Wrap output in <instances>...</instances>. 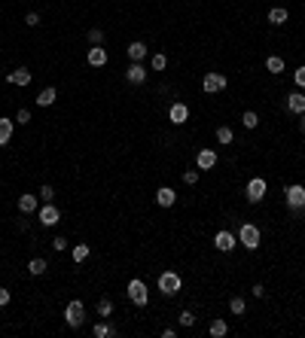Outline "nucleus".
Here are the masks:
<instances>
[{"instance_id": "nucleus-9", "label": "nucleus", "mask_w": 305, "mask_h": 338, "mask_svg": "<svg viewBox=\"0 0 305 338\" xmlns=\"http://www.w3.org/2000/svg\"><path fill=\"white\" fill-rule=\"evenodd\" d=\"M37 220H40V225H55V222H61V213H58V207H55V201H52V204H43V207L37 210Z\"/></svg>"}, {"instance_id": "nucleus-40", "label": "nucleus", "mask_w": 305, "mask_h": 338, "mask_svg": "<svg viewBox=\"0 0 305 338\" xmlns=\"http://www.w3.org/2000/svg\"><path fill=\"white\" fill-rule=\"evenodd\" d=\"M25 25L37 28V25H40V13H28V16H25Z\"/></svg>"}, {"instance_id": "nucleus-25", "label": "nucleus", "mask_w": 305, "mask_h": 338, "mask_svg": "<svg viewBox=\"0 0 305 338\" xmlns=\"http://www.w3.org/2000/svg\"><path fill=\"white\" fill-rule=\"evenodd\" d=\"M287 21V9L284 6H272L269 9V25H284Z\"/></svg>"}, {"instance_id": "nucleus-11", "label": "nucleus", "mask_w": 305, "mask_h": 338, "mask_svg": "<svg viewBox=\"0 0 305 338\" xmlns=\"http://www.w3.org/2000/svg\"><path fill=\"white\" fill-rule=\"evenodd\" d=\"M284 107H287L290 113H296V116H302V113H305V95H302V92H290L287 101H284Z\"/></svg>"}, {"instance_id": "nucleus-15", "label": "nucleus", "mask_w": 305, "mask_h": 338, "mask_svg": "<svg viewBox=\"0 0 305 338\" xmlns=\"http://www.w3.org/2000/svg\"><path fill=\"white\" fill-rule=\"evenodd\" d=\"M174 201H177V192L171 186H162L159 192H156V204L159 207H174Z\"/></svg>"}, {"instance_id": "nucleus-32", "label": "nucleus", "mask_w": 305, "mask_h": 338, "mask_svg": "<svg viewBox=\"0 0 305 338\" xmlns=\"http://www.w3.org/2000/svg\"><path fill=\"white\" fill-rule=\"evenodd\" d=\"M89 43H92V46H104V31L92 28V31H89Z\"/></svg>"}, {"instance_id": "nucleus-30", "label": "nucleus", "mask_w": 305, "mask_h": 338, "mask_svg": "<svg viewBox=\"0 0 305 338\" xmlns=\"http://www.w3.org/2000/svg\"><path fill=\"white\" fill-rule=\"evenodd\" d=\"M241 125L253 131V128L259 125V116H256V113H253V110H247V113H244V116H241Z\"/></svg>"}, {"instance_id": "nucleus-36", "label": "nucleus", "mask_w": 305, "mask_h": 338, "mask_svg": "<svg viewBox=\"0 0 305 338\" xmlns=\"http://www.w3.org/2000/svg\"><path fill=\"white\" fill-rule=\"evenodd\" d=\"M52 250H55V253L67 250V238H61V235H55V238H52Z\"/></svg>"}, {"instance_id": "nucleus-39", "label": "nucleus", "mask_w": 305, "mask_h": 338, "mask_svg": "<svg viewBox=\"0 0 305 338\" xmlns=\"http://www.w3.org/2000/svg\"><path fill=\"white\" fill-rule=\"evenodd\" d=\"M9 299H13V292H9L6 287H0V308H3V305H9Z\"/></svg>"}, {"instance_id": "nucleus-14", "label": "nucleus", "mask_w": 305, "mask_h": 338, "mask_svg": "<svg viewBox=\"0 0 305 338\" xmlns=\"http://www.w3.org/2000/svg\"><path fill=\"white\" fill-rule=\"evenodd\" d=\"M18 210L28 213V217H31V213H37V210H40V195H31V192L21 195V198H18Z\"/></svg>"}, {"instance_id": "nucleus-18", "label": "nucleus", "mask_w": 305, "mask_h": 338, "mask_svg": "<svg viewBox=\"0 0 305 338\" xmlns=\"http://www.w3.org/2000/svg\"><path fill=\"white\" fill-rule=\"evenodd\" d=\"M86 61L92 64V67H104L107 64V49L104 46H92V49H89V55H86Z\"/></svg>"}, {"instance_id": "nucleus-8", "label": "nucleus", "mask_w": 305, "mask_h": 338, "mask_svg": "<svg viewBox=\"0 0 305 338\" xmlns=\"http://www.w3.org/2000/svg\"><path fill=\"white\" fill-rule=\"evenodd\" d=\"M263 198H266V180L253 177L251 183H247V201H251V204H259Z\"/></svg>"}, {"instance_id": "nucleus-13", "label": "nucleus", "mask_w": 305, "mask_h": 338, "mask_svg": "<svg viewBox=\"0 0 305 338\" xmlns=\"http://www.w3.org/2000/svg\"><path fill=\"white\" fill-rule=\"evenodd\" d=\"M168 119H171L174 125H183V122L189 119V107L177 101V104H171V110H168Z\"/></svg>"}, {"instance_id": "nucleus-2", "label": "nucleus", "mask_w": 305, "mask_h": 338, "mask_svg": "<svg viewBox=\"0 0 305 338\" xmlns=\"http://www.w3.org/2000/svg\"><path fill=\"white\" fill-rule=\"evenodd\" d=\"M180 287H183V280H180L177 271H162L159 274V292L162 296H177Z\"/></svg>"}, {"instance_id": "nucleus-5", "label": "nucleus", "mask_w": 305, "mask_h": 338, "mask_svg": "<svg viewBox=\"0 0 305 338\" xmlns=\"http://www.w3.org/2000/svg\"><path fill=\"white\" fill-rule=\"evenodd\" d=\"M128 299H131L138 308H144L146 302H150V292H146V284H144V280H138V277L128 280Z\"/></svg>"}, {"instance_id": "nucleus-28", "label": "nucleus", "mask_w": 305, "mask_h": 338, "mask_svg": "<svg viewBox=\"0 0 305 338\" xmlns=\"http://www.w3.org/2000/svg\"><path fill=\"white\" fill-rule=\"evenodd\" d=\"M95 311H98V317H110L113 314V299H98Z\"/></svg>"}, {"instance_id": "nucleus-21", "label": "nucleus", "mask_w": 305, "mask_h": 338, "mask_svg": "<svg viewBox=\"0 0 305 338\" xmlns=\"http://www.w3.org/2000/svg\"><path fill=\"white\" fill-rule=\"evenodd\" d=\"M208 332H211V338H223L226 332H229V323H226L223 317H217V320H211V326H208Z\"/></svg>"}, {"instance_id": "nucleus-20", "label": "nucleus", "mask_w": 305, "mask_h": 338, "mask_svg": "<svg viewBox=\"0 0 305 338\" xmlns=\"http://www.w3.org/2000/svg\"><path fill=\"white\" fill-rule=\"evenodd\" d=\"M146 55H150V49H146V43H141V40L128 43V58H131V61H144Z\"/></svg>"}, {"instance_id": "nucleus-6", "label": "nucleus", "mask_w": 305, "mask_h": 338, "mask_svg": "<svg viewBox=\"0 0 305 338\" xmlns=\"http://www.w3.org/2000/svg\"><path fill=\"white\" fill-rule=\"evenodd\" d=\"M226 88V73H205L201 76V92L205 95H217Z\"/></svg>"}, {"instance_id": "nucleus-23", "label": "nucleus", "mask_w": 305, "mask_h": 338, "mask_svg": "<svg viewBox=\"0 0 305 338\" xmlns=\"http://www.w3.org/2000/svg\"><path fill=\"white\" fill-rule=\"evenodd\" d=\"M71 256H73V262L80 265V262H86V259L92 256V247H89V244H76L73 250H71Z\"/></svg>"}, {"instance_id": "nucleus-35", "label": "nucleus", "mask_w": 305, "mask_h": 338, "mask_svg": "<svg viewBox=\"0 0 305 338\" xmlns=\"http://www.w3.org/2000/svg\"><path fill=\"white\" fill-rule=\"evenodd\" d=\"M180 326H186V329H189V326H196V314L193 311H183V314H180Z\"/></svg>"}, {"instance_id": "nucleus-10", "label": "nucleus", "mask_w": 305, "mask_h": 338, "mask_svg": "<svg viewBox=\"0 0 305 338\" xmlns=\"http://www.w3.org/2000/svg\"><path fill=\"white\" fill-rule=\"evenodd\" d=\"M126 80H128L131 85H144V83H146V67H144L141 61H131L128 70H126Z\"/></svg>"}, {"instance_id": "nucleus-34", "label": "nucleus", "mask_w": 305, "mask_h": 338, "mask_svg": "<svg viewBox=\"0 0 305 338\" xmlns=\"http://www.w3.org/2000/svg\"><path fill=\"white\" fill-rule=\"evenodd\" d=\"M183 183H186V186H196V183H198V168H193V171H183Z\"/></svg>"}, {"instance_id": "nucleus-24", "label": "nucleus", "mask_w": 305, "mask_h": 338, "mask_svg": "<svg viewBox=\"0 0 305 338\" xmlns=\"http://www.w3.org/2000/svg\"><path fill=\"white\" fill-rule=\"evenodd\" d=\"M55 98H58V92H55V88L49 85V88H43V92L37 95V104H40V107H52V104H55Z\"/></svg>"}, {"instance_id": "nucleus-4", "label": "nucleus", "mask_w": 305, "mask_h": 338, "mask_svg": "<svg viewBox=\"0 0 305 338\" xmlns=\"http://www.w3.org/2000/svg\"><path fill=\"white\" fill-rule=\"evenodd\" d=\"M86 320V308H83V302H71V305L64 308V323L71 326V329H80Z\"/></svg>"}, {"instance_id": "nucleus-37", "label": "nucleus", "mask_w": 305, "mask_h": 338, "mask_svg": "<svg viewBox=\"0 0 305 338\" xmlns=\"http://www.w3.org/2000/svg\"><path fill=\"white\" fill-rule=\"evenodd\" d=\"M16 122H21V125H31V110L21 107V110L16 113Z\"/></svg>"}, {"instance_id": "nucleus-19", "label": "nucleus", "mask_w": 305, "mask_h": 338, "mask_svg": "<svg viewBox=\"0 0 305 338\" xmlns=\"http://www.w3.org/2000/svg\"><path fill=\"white\" fill-rule=\"evenodd\" d=\"M92 335H95V338H113V335H116V326L107 323L104 317H101V320L92 326Z\"/></svg>"}, {"instance_id": "nucleus-38", "label": "nucleus", "mask_w": 305, "mask_h": 338, "mask_svg": "<svg viewBox=\"0 0 305 338\" xmlns=\"http://www.w3.org/2000/svg\"><path fill=\"white\" fill-rule=\"evenodd\" d=\"M293 83L299 88H305V67H296V73H293Z\"/></svg>"}, {"instance_id": "nucleus-41", "label": "nucleus", "mask_w": 305, "mask_h": 338, "mask_svg": "<svg viewBox=\"0 0 305 338\" xmlns=\"http://www.w3.org/2000/svg\"><path fill=\"white\" fill-rule=\"evenodd\" d=\"M251 296H253V299H263V296H266V287H263V284H253Z\"/></svg>"}, {"instance_id": "nucleus-33", "label": "nucleus", "mask_w": 305, "mask_h": 338, "mask_svg": "<svg viewBox=\"0 0 305 338\" xmlns=\"http://www.w3.org/2000/svg\"><path fill=\"white\" fill-rule=\"evenodd\" d=\"M150 64H153V70H165V67H168V58H165V55H162V52H156Z\"/></svg>"}, {"instance_id": "nucleus-3", "label": "nucleus", "mask_w": 305, "mask_h": 338, "mask_svg": "<svg viewBox=\"0 0 305 338\" xmlns=\"http://www.w3.org/2000/svg\"><path fill=\"white\" fill-rule=\"evenodd\" d=\"M284 201H287V207H290L293 213H299V210L305 207V186H299V183L287 186V189H284Z\"/></svg>"}, {"instance_id": "nucleus-31", "label": "nucleus", "mask_w": 305, "mask_h": 338, "mask_svg": "<svg viewBox=\"0 0 305 338\" xmlns=\"http://www.w3.org/2000/svg\"><path fill=\"white\" fill-rule=\"evenodd\" d=\"M40 201H43V204H52V201H55V189H52L49 183L40 186Z\"/></svg>"}, {"instance_id": "nucleus-7", "label": "nucleus", "mask_w": 305, "mask_h": 338, "mask_svg": "<svg viewBox=\"0 0 305 338\" xmlns=\"http://www.w3.org/2000/svg\"><path fill=\"white\" fill-rule=\"evenodd\" d=\"M214 247H217L220 253H232L235 247H238V238H235L232 232H226V229H223V232L214 235Z\"/></svg>"}, {"instance_id": "nucleus-12", "label": "nucleus", "mask_w": 305, "mask_h": 338, "mask_svg": "<svg viewBox=\"0 0 305 338\" xmlns=\"http://www.w3.org/2000/svg\"><path fill=\"white\" fill-rule=\"evenodd\" d=\"M196 165H198V171H211V168L217 165V152H214V150H198Z\"/></svg>"}, {"instance_id": "nucleus-22", "label": "nucleus", "mask_w": 305, "mask_h": 338, "mask_svg": "<svg viewBox=\"0 0 305 338\" xmlns=\"http://www.w3.org/2000/svg\"><path fill=\"white\" fill-rule=\"evenodd\" d=\"M46 268H49V265H46V259H43V256H34V259H31V262H28V271H31L34 277H40V274H46Z\"/></svg>"}, {"instance_id": "nucleus-1", "label": "nucleus", "mask_w": 305, "mask_h": 338, "mask_svg": "<svg viewBox=\"0 0 305 338\" xmlns=\"http://www.w3.org/2000/svg\"><path fill=\"white\" fill-rule=\"evenodd\" d=\"M259 241H263V235H259V229L253 222H241V229H238V244L247 247V250H256Z\"/></svg>"}, {"instance_id": "nucleus-17", "label": "nucleus", "mask_w": 305, "mask_h": 338, "mask_svg": "<svg viewBox=\"0 0 305 338\" xmlns=\"http://www.w3.org/2000/svg\"><path fill=\"white\" fill-rule=\"evenodd\" d=\"M13 131H16V122L0 116V146H9V140H13Z\"/></svg>"}, {"instance_id": "nucleus-27", "label": "nucleus", "mask_w": 305, "mask_h": 338, "mask_svg": "<svg viewBox=\"0 0 305 338\" xmlns=\"http://www.w3.org/2000/svg\"><path fill=\"white\" fill-rule=\"evenodd\" d=\"M232 140H235V131H232L229 125H220V128H217V143H223V146H229Z\"/></svg>"}, {"instance_id": "nucleus-42", "label": "nucleus", "mask_w": 305, "mask_h": 338, "mask_svg": "<svg viewBox=\"0 0 305 338\" xmlns=\"http://www.w3.org/2000/svg\"><path fill=\"white\" fill-rule=\"evenodd\" d=\"M16 225H18V232H28V213H21V220Z\"/></svg>"}, {"instance_id": "nucleus-29", "label": "nucleus", "mask_w": 305, "mask_h": 338, "mask_svg": "<svg viewBox=\"0 0 305 338\" xmlns=\"http://www.w3.org/2000/svg\"><path fill=\"white\" fill-rule=\"evenodd\" d=\"M244 308H247V305H244V299H241V296H232V299H229V311L235 314V317H241Z\"/></svg>"}, {"instance_id": "nucleus-16", "label": "nucleus", "mask_w": 305, "mask_h": 338, "mask_svg": "<svg viewBox=\"0 0 305 338\" xmlns=\"http://www.w3.org/2000/svg\"><path fill=\"white\" fill-rule=\"evenodd\" d=\"M6 83H13V85H31V70H28V67H16L13 73H6Z\"/></svg>"}, {"instance_id": "nucleus-26", "label": "nucleus", "mask_w": 305, "mask_h": 338, "mask_svg": "<svg viewBox=\"0 0 305 338\" xmlns=\"http://www.w3.org/2000/svg\"><path fill=\"white\" fill-rule=\"evenodd\" d=\"M266 70H269V73H284V58L269 55V58H266Z\"/></svg>"}, {"instance_id": "nucleus-43", "label": "nucleus", "mask_w": 305, "mask_h": 338, "mask_svg": "<svg viewBox=\"0 0 305 338\" xmlns=\"http://www.w3.org/2000/svg\"><path fill=\"white\" fill-rule=\"evenodd\" d=\"M299 131L305 134V113H302V116H299Z\"/></svg>"}]
</instances>
